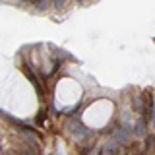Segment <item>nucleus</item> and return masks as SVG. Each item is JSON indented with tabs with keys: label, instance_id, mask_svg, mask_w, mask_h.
Listing matches in <instances>:
<instances>
[{
	"label": "nucleus",
	"instance_id": "nucleus-1",
	"mask_svg": "<svg viewBox=\"0 0 155 155\" xmlns=\"http://www.w3.org/2000/svg\"><path fill=\"white\" fill-rule=\"evenodd\" d=\"M23 72H25V76L29 78V80H31V84L35 85V89H37L39 93L43 95V84L39 81V76H37V74H35L33 70H29V66H23Z\"/></svg>",
	"mask_w": 155,
	"mask_h": 155
},
{
	"label": "nucleus",
	"instance_id": "nucleus-2",
	"mask_svg": "<svg viewBox=\"0 0 155 155\" xmlns=\"http://www.w3.org/2000/svg\"><path fill=\"white\" fill-rule=\"evenodd\" d=\"M145 132H147V122H145L143 116H140V120H138V122H136V126H134V134L140 136V138H143V136H147Z\"/></svg>",
	"mask_w": 155,
	"mask_h": 155
},
{
	"label": "nucleus",
	"instance_id": "nucleus-3",
	"mask_svg": "<svg viewBox=\"0 0 155 155\" xmlns=\"http://www.w3.org/2000/svg\"><path fill=\"white\" fill-rule=\"evenodd\" d=\"M116 151H118V143H116V142H110L103 149V151H101V155H116Z\"/></svg>",
	"mask_w": 155,
	"mask_h": 155
},
{
	"label": "nucleus",
	"instance_id": "nucleus-4",
	"mask_svg": "<svg viewBox=\"0 0 155 155\" xmlns=\"http://www.w3.org/2000/svg\"><path fill=\"white\" fill-rule=\"evenodd\" d=\"M48 6H51V2H48V0H39V2L35 4V12H47Z\"/></svg>",
	"mask_w": 155,
	"mask_h": 155
},
{
	"label": "nucleus",
	"instance_id": "nucleus-5",
	"mask_svg": "<svg viewBox=\"0 0 155 155\" xmlns=\"http://www.w3.org/2000/svg\"><path fill=\"white\" fill-rule=\"evenodd\" d=\"M52 6H54V10L62 12V10H66V6H68V0H52Z\"/></svg>",
	"mask_w": 155,
	"mask_h": 155
},
{
	"label": "nucleus",
	"instance_id": "nucleus-6",
	"mask_svg": "<svg viewBox=\"0 0 155 155\" xmlns=\"http://www.w3.org/2000/svg\"><path fill=\"white\" fill-rule=\"evenodd\" d=\"M27 2H31V4H33V6H35V4L39 2V0H27Z\"/></svg>",
	"mask_w": 155,
	"mask_h": 155
},
{
	"label": "nucleus",
	"instance_id": "nucleus-7",
	"mask_svg": "<svg viewBox=\"0 0 155 155\" xmlns=\"http://www.w3.org/2000/svg\"><path fill=\"white\" fill-rule=\"evenodd\" d=\"M56 155H60V153H56Z\"/></svg>",
	"mask_w": 155,
	"mask_h": 155
}]
</instances>
